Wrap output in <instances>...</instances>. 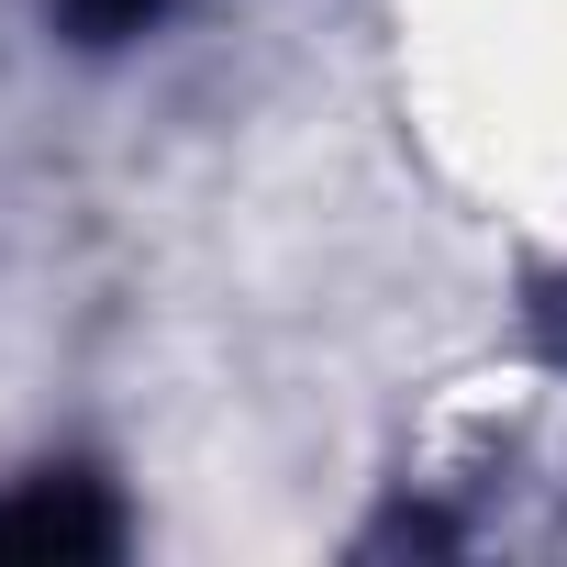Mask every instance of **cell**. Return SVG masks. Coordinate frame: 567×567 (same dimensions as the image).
<instances>
[{
	"label": "cell",
	"mask_w": 567,
	"mask_h": 567,
	"mask_svg": "<svg viewBox=\"0 0 567 567\" xmlns=\"http://www.w3.org/2000/svg\"><path fill=\"white\" fill-rule=\"evenodd\" d=\"M112 545H123V512L101 501L90 467H34L0 489V556L56 567V556H112Z\"/></svg>",
	"instance_id": "6da1fadb"
},
{
	"label": "cell",
	"mask_w": 567,
	"mask_h": 567,
	"mask_svg": "<svg viewBox=\"0 0 567 567\" xmlns=\"http://www.w3.org/2000/svg\"><path fill=\"white\" fill-rule=\"evenodd\" d=\"M56 12H68L79 45H123V34H145V23L167 12V0H56Z\"/></svg>",
	"instance_id": "7a4b0ae2"
}]
</instances>
